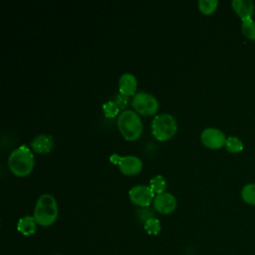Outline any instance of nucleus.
Returning <instances> with one entry per match:
<instances>
[{"label": "nucleus", "mask_w": 255, "mask_h": 255, "mask_svg": "<svg viewBox=\"0 0 255 255\" xmlns=\"http://www.w3.org/2000/svg\"><path fill=\"white\" fill-rule=\"evenodd\" d=\"M103 112L107 118H114L120 112V107L113 101H108L103 105Z\"/></svg>", "instance_id": "nucleus-20"}, {"label": "nucleus", "mask_w": 255, "mask_h": 255, "mask_svg": "<svg viewBox=\"0 0 255 255\" xmlns=\"http://www.w3.org/2000/svg\"><path fill=\"white\" fill-rule=\"evenodd\" d=\"M131 105L136 113L143 116H150L156 113L158 110L157 99L147 92H137L133 95Z\"/></svg>", "instance_id": "nucleus-5"}, {"label": "nucleus", "mask_w": 255, "mask_h": 255, "mask_svg": "<svg viewBox=\"0 0 255 255\" xmlns=\"http://www.w3.org/2000/svg\"><path fill=\"white\" fill-rule=\"evenodd\" d=\"M201 142L209 148H219L225 145V134L216 128H206L200 133Z\"/></svg>", "instance_id": "nucleus-8"}, {"label": "nucleus", "mask_w": 255, "mask_h": 255, "mask_svg": "<svg viewBox=\"0 0 255 255\" xmlns=\"http://www.w3.org/2000/svg\"><path fill=\"white\" fill-rule=\"evenodd\" d=\"M137 87L136 77L131 73H124L119 79V90L120 93L125 96L133 95Z\"/></svg>", "instance_id": "nucleus-10"}, {"label": "nucleus", "mask_w": 255, "mask_h": 255, "mask_svg": "<svg viewBox=\"0 0 255 255\" xmlns=\"http://www.w3.org/2000/svg\"><path fill=\"white\" fill-rule=\"evenodd\" d=\"M31 146L36 152H49L54 146V138L51 134H38L31 140Z\"/></svg>", "instance_id": "nucleus-11"}, {"label": "nucleus", "mask_w": 255, "mask_h": 255, "mask_svg": "<svg viewBox=\"0 0 255 255\" xmlns=\"http://www.w3.org/2000/svg\"><path fill=\"white\" fill-rule=\"evenodd\" d=\"M110 160L119 165L120 170L127 175H133L140 171L142 167L141 159L133 154L119 155L114 153L110 156Z\"/></svg>", "instance_id": "nucleus-6"}, {"label": "nucleus", "mask_w": 255, "mask_h": 255, "mask_svg": "<svg viewBox=\"0 0 255 255\" xmlns=\"http://www.w3.org/2000/svg\"><path fill=\"white\" fill-rule=\"evenodd\" d=\"M117 125L122 135L128 140L138 138L142 132V122L135 111L125 110L118 117Z\"/></svg>", "instance_id": "nucleus-3"}, {"label": "nucleus", "mask_w": 255, "mask_h": 255, "mask_svg": "<svg viewBox=\"0 0 255 255\" xmlns=\"http://www.w3.org/2000/svg\"><path fill=\"white\" fill-rule=\"evenodd\" d=\"M144 229L150 235H156L160 231V222L155 217H149L144 221Z\"/></svg>", "instance_id": "nucleus-19"}, {"label": "nucleus", "mask_w": 255, "mask_h": 255, "mask_svg": "<svg viewBox=\"0 0 255 255\" xmlns=\"http://www.w3.org/2000/svg\"><path fill=\"white\" fill-rule=\"evenodd\" d=\"M231 5L241 20L250 19L254 12V3L250 0H233Z\"/></svg>", "instance_id": "nucleus-12"}, {"label": "nucleus", "mask_w": 255, "mask_h": 255, "mask_svg": "<svg viewBox=\"0 0 255 255\" xmlns=\"http://www.w3.org/2000/svg\"><path fill=\"white\" fill-rule=\"evenodd\" d=\"M33 216L41 226L52 225L58 217V203L56 198L49 193L40 195L37 199Z\"/></svg>", "instance_id": "nucleus-2"}, {"label": "nucleus", "mask_w": 255, "mask_h": 255, "mask_svg": "<svg viewBox=\"0 0 255 255\" xmlns=\"http://www.w3.org/2000/svg\"><path fill=\"white\" fill-rule=\"evenodd\" d=\"M34 154L27 145L13 149L8 156V166L17 176L28 175L34 167Z\"/></svg>", "instance_id": "nucleus-1"}, {"label": "nucleus", "mask_w": 255, "mask_h": 255, "mask_svg": "<svg viewBox=\"0 0 255 255\" xmlns=\"http://www.w3.org/2000/svg\"><path fill=\"white\" fill-rule=\"evenodd\" d=\"M241 197L246 203L255 205V183L246 184L241 190Z\"/></svg>", "instance_id": "nucleus-15"}, {"label": "nucleus", "mask_w": 255, "mask_h": 255, "mask_svg": "<svg viewBox=\"0 0 255 255\" xmlns=\"http://www.w3.org/2000/svg\"><path fill=\"white\" fill-rule=\"evenodd\" d=\"M36 226H37V222L34 216H31V215L23 216L17 222V230L25 236L33 235L36 231Z\"/></svg>", "instance_id": "nucleus-13"}, {"label": "nucleus", "mask_w": 255, "mask_h": 255, "mask_svg": "<svg viewBox=\"0 0 255 255\" xmlns=\"http://www.w3.org/2000/svg\"><path fill=\"white\" fill-rule=\"evenodd\" d=\"M166 183L167 182H166L165 178L160 174L154 175L153 177H151L149 179V186L152 189V191L156 194H159V193H162L165 191Z\"/></svg>", "instance_id": "nucleus-14"}, {"label": "nucleus", "mask_w": 255, "mask_h": 255, "mask_svg": "<svg viewBox=\"0 0 255 255\" xmlns=\"http://www.w3.org/2000/svg\"><path fill=\"white\" fill-rule=\"evenodd\" d=\"M153 206L161 214L171 213L176 207V198L172 193L164 191L154 196Z\"/></svg>", "instance_id": "nucleus-9"}, {"label": "nucleus", "mask_w": 255, "mask_h": 255, "mask_svg": "<svg viewBox=\"0 0 255 255\" xmlns=\"http://www.w3.org/2000/svg\"><path fill=\"white\" fill-rule=\"evenodd\" d=\"M128 196L131 202L138 206H148L154 198V192L149 185L135 184L128 190Z\"/></svg>", "instance_id": "nucleus-7"}, {"label": "nucleus", "mask_w": 255, "mask_h": 255, "mask_svg": "<svg viewBox=\"0 0 255 255\" xmlns=\"http://www.w3.org/2000/svg\"><path fill=\"white\" fill-rule=\"evenodd\" d=\"M225 147L229 152L238 153L243 149V142L236 136H229L226 138Z\"/></svg>", "instance_id": "nucleus-17"}, {"label": "nucleus", "mask_w": 255, "mask_h": 255, "mask_svg": "<svg viewBox=\"0 0 255 255\" xmlns=\"http://www.w3.org/2000/svg\"><path fill=\"white\" fill-rule=\"evenodd\" d=\"M176 120L170 114H158L151 121V132L154 137L159 140L170 138L176 132Z\"/></svg>", "instance_id": "nucleus-4"}, {"label": "nucleus", "mask_w": 255, "mask_h": 255, "mask_svg": "<svg viewBox=\"0 0 255 255\" xmlns=\"http://www.w3.org/2000/svg\"><path fill=\"white\" fill-rule=\"evenodd\" d=\"M198 9L205 15H209L213 13L218 5L217 0H199L197 2Z\"/></svg>", "instance_id": "nucleus-18"}, {"label": "nucleus", "mask_w": 255, "mask_h": 255, "mask_svg": "<svg viewBox=\"0 0 255 255\" xmlns=\"http://www.w3.org/2000/svg\"><path fill=\"white\" fill-rule=\"evenodd\" d=\"M128 97L127 96H125V95H123V94H117V95H115V98H114V102L120 107V108H125L126 107V105H127V103H128Z\"/></svg>", "instance_id": "nucleus-21"}, {"label": "nucleus", "mask_w": 255, "mask_h": 255, "mask_svg": "<svg viewBox=\"0 0 255 255\" xmlns=\"http://www.w3.org/2000/svg\"><path fill=\"white\" fill-rule=\"evenodd\" d=\"M242 34L249 40H255V21L250 19L242 20Z\"/></svg>", "instance_id": "nucleus-16"}]
</instances>
